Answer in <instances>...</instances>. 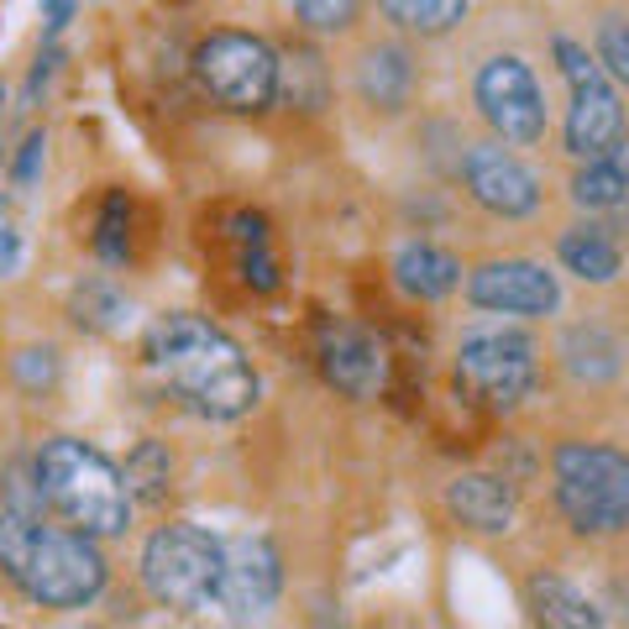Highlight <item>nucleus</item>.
<instances>
[{
  "mask_svg": "<svg viewBox=\"0 0 629 629\" xmlns=\"http://www.w3.org/2000/svg\"><path fill=\"white\" fill-rule=\"evenodd\" d=\"M142 357L184 410H194L205 419H241L263 393L247 352L221 326H210L205 315L152 320Z\"/></svg>",
  "mask_w": 629,
  "mask_h": 629,
  "instance_id": "f257e3e1",
  "label": "nucleus"
},
{
  "mask_svg": "<svg viewBox=\"0 0 629 629\" xmlns=\"http://www.w3.org/2000/svg\"><path fill=\"white\" fill-rule=\"evenodd\" d=\"M0 571L42 608H85L105 588V556L95 536L16 510H0Z\"/></svg>",
  "mask_w": 629,
  "mask_h": 629,
  "instance_id": "f03ea898",
  "label": "nucleus"
},
{
  "mask_svg": "<svg viewBox=\"0 0 629 629\" xmlns=\"http://www.w3.org/2000/svg\"><path fill=\"white\" fill-rule=\"evenodd\" d=\"M37 482L48 493V504L85 536H121L131 525V488L126 473L105 451L85 446L74 436H53L37 451Z\"/></svg>",
  "mask_w": 629,
  "mask_h": 629,
  "instance_id": "7ed1b4c3",
  "label": "nucleus"
},
{
  "mask_svg": "<svg viewBox=\"0 0 629 629\" xmlns=\"http://www.w3.org/2000/svg\"><path fill=\"white\" fill-rule=\"evenodd\" d=\"M556 504L577 536H625L629 530V456L593 441H567L551 456Z\"/></svg>",
  "mask_w": 629,
  "mask_h": 629,
  "instance_id": "20e7f679",
  "label": "nucleus"
},
{
  "mask_svg": "<svg viewBox=\"0 0 629 629\" xmlns=\"http://www.w3.org/2000/svg\"><path fill=\"white\" fill-rule=\"evenodd\" d=\"M221 571H226V545L205 536L200 525H163L142 545V582L163 608H179V614L215 608Z\"/></svg>",
  "mask_w": 629,
  "mask_h": 629,
  "instance_id": "39448f33",
  "label": "nucleus"
},
{
  "mask_svg": "<svg viewBox=\"0 0 629 629\" xmlns=\"http://www.w3.org/2000/svg\"><path fill=\"white\" fill-rule=\"evenodd\" d=\"M194 74L226 111H268L278 100V53L252 32H215L194 48Z\"/></svg>",
  "mask_w": 629,
  "mask_h": 629,
  "instance_id": "423d86ee",
  "label": "nucleus"
},
{
  "mask_svg": "<svg viewBox=\"0 0 629 629\" xmlns=\"http://www.w3.org/2000/svg\"><path fill=\"white\" fill-rule=\"evenodd\" d=\"M456 383L488 410H514L536 389V341L525 330H473L456 352Z\"/></svg>",
  "mask_w": 629,
  "mask_h": 629,
  "instance_id": "0eeeda50",
  "label": "nucleus"
},
{
  "mask_svg": "<svg viewBox=\"0 0 629 629\" xmlns=\"http://www.w3.org/2000/svg\"><path fill=\"white\" fill-rule=\"evenodd\" d=\"M556 63H562L571 90L567 152L571 158H603L625 137V105L608 85V68L599 59H588V48H577L571 37H556Z\"/></svg>",
  "mask_w": 629,
  "mask_h": 629,
  "instance_id": "6e6552de",
  "label": "nucleus"
},
{
  "mask_svg": "<svg viewBox=\"0 0 629 629\" xmlns=\"http://www.w3.org/2000/svg\"><path fill=\"white\" fill-rule=\"evenodd\" d=\"M473 95H478L482 121H488L504 142L525 148V142H540V137H545V100H540L536 74L519 59H510V53H504V59H488L478 68Z\"/></svg>",
  "mask_w": 629,
  "mask_h": 629,
  "instance_id": "1a4fd4ad",
  "label": "nucleus"
},
{
  "mask_svg": "<svg viewBox=\"0 0 629 629\" xmlns=\"http://www.w3.org/2000/svg\"><path fill=\"white\" fill-rule=\"evenodd\" d=\"M467 300L499 315H551L562 304V284L530 257H499L467 273Z\"/></svg>",
  "mask_w": 629,
  "mask_h": 629,
  "instance_id": "9d476101",
  "label": "nucleus"
},
{
  "mask_svg": "<svg viewBox=\"0 0 629 629\" xmlns=\"http://www.w3.org/2000/svg\"><path fill=\"white\" fill-rule=\"evenodd\" d=\"M462 179L467 194L478 200L488 215H504V221H525L540 210V179L499 142H478L462 158Z\"/></svg>",
  "mask_w": 629,
  "mask_h": 629,
  "instance_id": "9b49d317",
  "label": "nucleus"
},
{
  "mask_svg": "<svg viewBox=\"0 0 629 629\" xmlns=\"http://www.w3.org/2000/svg\"><path fill=\"white\" fill-rule=\"evenodd\" d=\"M284 593V562L273 551V540L241 536L226 545V571H221V599L215 608H226L231 619H257L268 614Z\"/></svg>",
  "mask_w": 629,
  "mask_h": 629,
  "instance_id": "f8f14e48",
  "label": "nucleus"
},
{
  "mask_svg": "<svg viewBox=\"0 0 629 629\" xmlns=\"http://www.w3.org/2000/svg\"><path fill=\"white\" fill-rule=\"evenodd\" d=\"M320 373L336 393L347 399H373L383 389V373H389V357L383 347L357 326H320Z\"/></svg>",
  "mask_w": 629,
  "mask_h": 629,
  "instance_id": "ddd939ff",
  "label": "nucleus"
},
{
  "mask_svg": "<svg viewBox=\"0 0 629 629\" xmlns=\"http://www.w3.org/2000/svg\"><path fill=\"white\" fill-rule=\"evenodd\" d=\"M446 510L456 514L467 530H478V536H504V530H514L519 499H514V488L504 478L467 473V478H456L446 488Z\"/></svg>",
  "mask_w": 629,
  "mask_h": 629,
  "instance_id": "4468645a",
  "label": "nucleus"
},
{
  "mask_svg": "<svg viewBox=\"0 0 629 629\" xmlns=\"http://www.w3.org/2000/svg\"><path fill=\"white\" fill-rule=\"evenodd\" d=\"M357 90L373 111H404V105H410V90H415V63H410V53L393 48V42L367 48L357 63Z\"/></svg>",
  "mask_w": 629,
  "mask_h": 629,
  "instance_id": "2eb2a0df",
  "label": "nucleus"
},
{
  "mask_svg": "<svg viewBox=\"0 0 629 629\" xmlns=\"http://www.w3.org/2000/svg\"><path fill=\"white\" fill-rule=\"evenodd\" d=\"M393 278H399V289L404 294H415V300H446L456 294V284H462V263L441 252V247H430V241H410L399 257H393Z\"/></svg>",
  "mask_w": 629,
  "mask_h": 629,
  "instance_id": "dca6fc26",
  "label": "nucleus"
},
{
  "mask_svg": "<svg viewBox=\"0 0 629 629\" xmlns=\"http://www.w3.org/2000/svg\"><path fill=\"white\" fill-rule=\"evenodd\" d=\"M571 200L582 210H625L629 200V137H619L603 158H582L577 179H571Z\"/></svg>",
  "mask_w": 629,
  "mask_h": 629,
  "instance_id": "f3484780",
  "label": "nucleus"
},
{
  "mask_svg": "<svg viewBox=\"0 0 629 629\" xmlns=\"http://www.w3.org/2000/svg\"><path fill=\"white\" fill-rule=\"evenodd\" d=\"M525 599H530L540 625H556V629H599L603 625V614L593 608V599H582L567 577H556V571L530 577V582H525Z\"/></svg>",
  "mask_w": 629,
  "mask_h": 629,
  "instance_id": "a211bd4d",
  "label": "nucleus"
},
{
  "mask_svg": "<svg viewBox=\"0 0 629 629\" xmlns=\"http://www.w3.org/2000/svg\"><path fill=\"white\" fill-rule=\"evenodd\" d=\"M562 263L582 284H614L619 268H625V252H619V241L608 237L603 226H571L562 237Z\"/></svg>",
  "mask_w": 629,
  "mask_h": 629,
  "instance_id": "6ab92c4d",
  "label": "nucleus"
},
{
  "mask_svg": "<svg viewBox=\"0 0 629 629\" xmlns=\"http://www.w3.org/2000/svg\"><path fill=\"white\" fill-rule=\"evenodd\" d=\"M562 357H567L571 378H582V383H603V378H614V373H619V347H614V336H603L599 326L567 330Z\"/></svg>",
  "mask_w": 629,
  "mask_h": 629,
  "instance_id": "aec40b11",
  "label": "nucleus"
},
{
  "mask_svg": "<svg viewBox=\"0 0 629 629\" xmlns=\"http://www.w3.org/2000/svg\"><path fill=\"white\" fill-rule=\"evenodd\" d=\"M126 488H131L137 504H163L168 488H174V451L163 441H142L126 456Z\"/></svg>",
  "mask_w": 629,
  "mask_h": 629,
  "instance_id": "412c9836",
  "label": "nucleus"
},
{
  "mask_svg": "<svg viewBox=\"0 0 629 629\" xmlns=\"http://www.w3.org/2000/svg\"><path fill=\"white\" fill-rule=\"evenodd\" d=\"M68 315H74L79 330H100V336H105V330H121L126 300H121L105 278H85V284H74V294H68Z\"/></svg>",
  "mask_w": 629,
  "mask_h": 629,
  "instance_id": "4be33fe9",
  "label": "nucleus"
},
{
  "mask_svg": "<svg viewBox=\"0 0 629 629\" xmlns=\"http://www.w3.org/2000/svg\"><path fill=\"white\" fill-rule=\"evenodd\" d=\"M278 90L289 95L304 111H320L326 105V63L315 59L310 48H294L289 59H278Z\"/></svg>",
  "mask_w": 629,
  "mask_h": 629,
  "instance_id": "5701e85b",
  "label": "nucleus"
},
{
  "mask_svg": "<svg viewBox=\"0 0 629 629\" xmlns=\"http://www.w3.org/2000/svg\"><path fill=\"white\" fill-rule=\"evenodd\" d=\"M95 252L105 257V263H126L131 257V200L111 189L105 194V210H100V221H95Z\"/></svg>",
  "mask_w": 629,
  "mask_h": 629,
  "instance_id": "b1692460",
  "label": "nucleus"
},
{
  "mask_svg": "<svg viewBox=\"0 0 629 629\" xmlns=\"http://www.w3.org/2000/svg\"><path fill=\"white\" fill-rule=\"evenodd\" d=\"M599 63L608 79H619L629 90V16H603L599 22Z\"/></svg>",
  "mask_w": 629,
  "mask_h": 629,
  "instance_id": "393cba45",
  "label": "nucleus"
},
{
  "mask_svg": "<svg viewBox=\"0 0 629 629\" xmlns=\"http://www.w3.org/2000/svg\"><path fill=\"white\" fill-rule=\"evenodd\" d=\"M11 373H16V383L27 393H48L59 383V352L53 347H27V352L11 357Z\"/></svg>",
  "mask_w": 629,
  "mask_h": 629,
  "instance_id": "a878e982",
  "label": "nucleus"
},
{
  "mask_svg": "<svg viewBox=\"0 0 629 629\" xmlns=\"http://www.w3.org/2000/svg\"><path fill=\"white\" fill-rule=\"evenodd\" d=\"M294 11L310 32H347L357 22L362 0H294Z\"/></svg>",
  "mask_w": 629,
  "mask_h": 629,
  "instance_id": "bb28decb",
  "label": "nucleus"
},
{
  "mask_svg": "<svg viewBox=\"0 0 629 629\" xmlns=\"http://www.w3.org/2000/svg\"><path fill=\"white\" fill-rule=\"evenodd\" d=\"M241 278H247L257 294L278 289V263H273L268 241H241Z\"/></svg>",
  "mask_w": 629,
  "mask_h": 629,
  "instance_id": "cd10ccee",
  "label": "nucleus"
},
{
  "mask_svg": "<svg viewBox=\"0 0 629 629\" xmlns=\"http://www.w3.org/2000/svg\"><path fill=\"white\" fill-rule=\"evenodd\" d=\"M42 158H48V137H42V131H32L27 142H22V152H16L11 184H16V189H32V184H37V174H42Z\"/></svg>",
  "mask_w": 629,
  "mask_h": 629,
  "instance_id": "c85d7f7f",
  "label": "nucleus"
},
{
  "mask_svg": "<svg viewBox=\"0 0 629 629\" xmlns=\"http://www.w3.org/2000/svg\"><path fill=\"white\" fill-rule=\"evenodd\" d=\"M59 63H63V48H59V42H53V48H42V59H37V68H32V79H27V95H22L27 105H37V95L48 90V79L59 74Z\"/></svg>",
  "mask_w": 629,
  "mask_h": 629,
  "instance_id": "c756f323",
  "label": "nucleus"
},
{
  "mask_svg": "<svg viewBox=\"0 0 629 629\" xmlns=\"http://www.w3.org/2000/svg\"><path fill=\"white\" fill-rule=\"evenodd\" d=\"M378 5H383V16L399 22L404 32H419V16H425V5H430V0H378Z\"/></svg>",
  "mask_w": 629,
  "mask_h": 629,
  "instance_id": "7c9ffc66",
  "label": "nucleus"
},
{
  "mask_svg": "<svg viewBox=\"0 0 629 629\" xmlns=\"http://www.w3.org/2000/svg\"><path fill=\"white\" fill-rule=\"evenodd\" d=\"M16 268H22V237L11 226H0V278H11Z\"/></svg>",
  "mask_w": 629,
  "mask_h": 629,
  "instance_id": "2f4dec72",
  "label": "nucleus"
},
{
  "mask_svg": "<svg viewBox=\"0 0 629 629\" xmlns=\"http://www.w3.org/2000/svg\"><path fill=\"white\" fill-rule=\"evenodd\" d=\"M68 16H74V0H48V37H59Z\"/></svg>",
  "mask_w": 629,
  "mask_h": 629,
  "instance_id": "473e14b6",
  "label": "nucleus"
},
{
  "mask_svg": "<svg viewBox=\"0 0 629 629\" xmlns=\"http://www.w3.org/2000/svg\"><path fill=\"white\" fill-rule=\"evenodd\" d=\"M42 5H48V0H42Z\"/></svg>",
  "mask_w": 629,
  "mask_h": 629,
  "instance_id": "72a5a7b5",
  "label": "nucleus"
}]
</instances>
